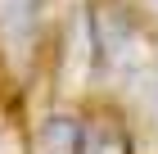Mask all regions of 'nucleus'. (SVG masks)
I'll return each instance as SVG.
<instances>
[{
  "instance_id": "f03ea898",
  "label": "nucleus",
  "mask_w": 158,
  "mask_h": 154,
  "mask_svg": "<svg viewBox=\"0 0 158 154\" xmlns=\"http://www.w3.org/2000/svg\"><path fill=\"white\" fill-rule=\"evenodd\" d=\"M77 154H135V136L118 113H86Z\"/></svg>"
},
{
  "instance_id": "7ed1b4c3",
  "label": "nucleus",
  "mask_w": 158,
  "mask_h": 154,
  "mask_svg": "<svg viewBox=\"0 0 158 154\" xmlns=\"http://www.w3.org/2000/svg\"><path fill=\"white\" fill-rule=\"evenodd\" d=\"M0 154H32V136L18 122V113L5 104V91H0Z\"/></svg>"
},
{
  "instance_id": "f257e3e1",
  "label": "nucleus",
  "mask_w": 158,
  "mask_h": 154,
  "mask_svg": "<svg viewBox=\"0 0 158 154\" xmlns=\"http://www.w3.org/2000/svg\"><path fill=\"white\" fill-rule=\"evenodd\" d=\"M45 5L50 0H0V91H23L41 73Z\"/></svg>"
},
{
  "instance_id": "20e7f679",
  "label": "nucleus",
  "mask_w": 158,
  "mask_h": 154,
  "mask_svg": "<svg viewBox=\"0 0 158 154\" xmlns=\"http://www.w3.org/2000/svg\"><path fill=\"white\" fill-rule=\"evenodd\" d=\"M131 5H135V14H140V18L158 32V0H131Z\"/></svg>"
}]
</instances>
